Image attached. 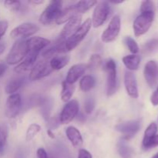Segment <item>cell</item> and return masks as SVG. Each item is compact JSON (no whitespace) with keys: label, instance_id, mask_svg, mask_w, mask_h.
<instances>
[{"label":"cell","instance_id":"obj_1","mask_svg":"<svg viewBox=\"0 0 158 158\" xmlns=\"http://www.w3.org/2000/svg\"><path fill=\"white\" fill-rule=\"evenodd\" d=\"M29 52V46L27 40H17L12 45L6 56V63L15 65L21 63Z\"/></svg>","mask_w":158,"mask_h":158},{"label":"cell","instance_id":"obj_2","mask_svg":"<svg viewBox=\"0 0 158 158\" xmlns=\"http://www.w3.org/2000/svg\"><path fill=\"white\" fill-rule=\"evenodd\" d=\"M91 26H92L91 19L88 18L87 19L85 20L84 23H82L80 28L65 41V49L66 52L72 51L84 40L89 32Z\"/></svg>","mask_w":158,"mask_h":158},{"label":"cell","instance_id":"obj_3","mask_svg":"<svg viewBox=\"0 0 158 158\" xmlns=\"http://www.w3.org/2000/svg\"><path fill=\"white\" fill-rule=\"evenodd\" d=\"M63 2L51 1L40 16V23L44 26L52 24L56 21L62 11Z\"/></svg>","mask_w":158,"mask_h":158},{"label":"cell","instance_id":"obj_4","mask_svg":"<svg viewBox=\"0 0 158 158\" xmlns=\"http://www.w3.org/2000/svg\"><path fill=\"white\" fill-rule=\"evenodd\" d=\"M111 14V8L108 2L102 1L97 3L94 10L92 19V26L98 28L103 26Z\"/></svg>","mask_w":158,"mask_h":158},{"label":"cell","instance_id":"obj_5","mask_svg":"<svg viewBox=\"0 0 158 158\" xmlns=\"http://www.w3.org/2000/svg\"><path fill=\"white\" fill-rule=\"evenodd\" d=\"M154 19V12H141L135 19L133 29L135 36L139 37L146 33L152 26Z\"/></svg>","mask_w":158,"mask_h":158},{"label":"cell","instance_id":"obj_6","mask_svg":"<svg viewBox=\"0 0 158 158\" xmlns=\"http://www.w3.org/2000/svg\"><path fill=\"white\" fill-rule=\"evenodd\" d=\"M106 73V94L108 97L114 95L117 91V65L113 59H108L104 63Z\"/></svg>","mask_w":158,"mask_h":158},{"label":"cell","instance_id":"obj_7","mask_svg":"<svg viewBox=\"0 0 158 158\" xmlns=\"http://www.w3.org/2000/svg\"><path fill=\"white\" fill-rule=\"evenodd\" d=\"M141 128V120H128L118 123L115 127L116 131L120 132L123 135V140H129L134 137Z\"/></svg>","mask_w":158,"mask_h":158},{"label":"cell","instance_id":"obj_8","mask_svg":"<svg viewBox=\"0 0 158 158\" xmlns=\"http://www.w3.org/2000/svg\"><path fill=\"white\" fill-rule=\"evenodd\" d=\"M121 20L119 15H115L110 22L107 28L101 35V40L103 43H111L117 40L120 32Z\"/></svg>","mask_w":158,"mask_h":158},{"label":"cell","instance_id":"obj_9","mask_svg":"<svg viewBox=\"0 0 158 158\" xmlns=\"http://www.w3.org/2000/svg\"><path fill=\"white\" fill-rule=\"evenodd\" d=\"M40 30V27L36 24L32 23H24L14 28L10 32L12 39L27 40V38L35 35Z\"/></svg>","mask_w":158,"mask_h":158},{"label":"cell","instance_id":"obj_10","mask_svg":"<svg viewBox=\"0 0 158 158\" xmlns=\"http://www.w3.org/2000/svg\"><path fill=\"white\" fill-rule=\"evenodd\" d=\"M52 68L49 65V61L46 59H43L37 62L31 69L29 79L31 81H35L49 76L52 72Z\"/></svg>","mask_w":158,"mask_h":158},{"label":"cell","instance_id":"obj_11","mask_svg":"<svg viewBox=\"0 0 158 158\" xmlns=\"http://www.w3.org/2000/svg\"><path fill=\"white\" fill-rule=\"evenodd\" d=\"M80 105L77 100H71L63 106L60 116V123L61 124H68L79 114Z\"/></svg>","mask_w":158,"mask_h":158},{"label":"cell","instance_id":"obj_12","mask_svg":"<svg viewBox=\"0 0 158 158\" xmlns=\"http://www.w3.org/2000/svg\"><path fill=\"white\" fill-rule=\"evenodd\" d=\"M22 108V98L19 94H11L8 97L5 107V114L9 119L16 117Z\"/></svg>","mask_w":158,"mask_h":158},{"label":"cell","instance_id":"obj_13","mask_svg":"<svg viewBox=\"0 0 158 158\" xmlns=\"http://www.w3.org/2000/svg\"><path fill=\"white\" fill-rule=\"evenodd\" d=\"M82 15L80 14H77L73 17L70 19L68 22H66V25L63 26L62 32L57 40L62 42H65L71 35L74 33L77 29L81 26Z\"/></svg>","mask_w":158,"mask_h":158},{"label":"cell","instance_id":"obj_14","mask_svg":"<svg viewBox=\"0 0 158 158\" xmlns=\"http://www.w3.org/2000/svg\"><path fill=\"white\" fill-rule=\"evenodd\" d=\"M143 75L148 86L151 88L155 87L158 82V63L151 60L145 64Z\"/></svg>","mask_w":158,"mask_h":158},{"label":"cell","instance_id":"obj_15","mask_svg":"<svg viewBox=\"0 0 158 158\" xmlns=\"http://www.w3.org/2000/svg\"><path fill=\"white\" fill-rule=\"evenodd\" d=\"M124 86L127 93L131 98L137 99L139 97L138 87L136 76L131 71H127L124 75Z\"/></svg>","mask_w":158,"mask_h":158},{"label":"cell","instance_id":"obj_16","mask_svg":"<svg viewBox=\"0 0 158 158\" xmlns=\"http://www.w3.org/2000/svg\"><path fill=\"white\" fill-rule=\"evenodd\" d=\"M39 54L40 53L37 52L29 51L28 55L26 56V58L14 68V71H15L16 73L21 74L26 72V71H28L29 69H32V68L33 67L34 65H35V62H36L37 57H38Z\"/></svg>","mask_w":158,"mask_h":158},{"label":"cell","instance_id":"obj_17","mask_svg":"<svg viewBox=\"0 0 158 158\" xmlns=\"http://www.w3.org/2000/svg\"><path fill=\"white\" fill-rule=\"evenodd\" d=\"M87 68V64L85 63H78L73 65L68 71L65 81L69 84L74 85V83L84 74Z\"/></svg>","mask_w":158,"mask_h":158},{"label":"cell","instance_id":"obj_18","mask_svg":"<svg viewBox=\"0 0 158 158\" xmlns=\"http://www.w3.org/2000/svg\"><path fill=\"white\" fill-rule=\"evenodd\" d=\"M66 135L71 144L77 149H80L83 143V137L77 127L73 126L68 127L66 129Z\"/></svg>","mask_w":158,"mask_h":158},{"label":"cell","instance_id":"obj_19","mask_svg":"<svg viewBox=\"0 0 158 158\" xmlns=\"http://www.w3.org/2000/svg\"><path fill=\"white\" fill-rule=\"evenodd\" d=\"M28 43H29V51H34L40 53L43 49H46L50 44L51 42L43 37L34 36L28 39Z\"/></svg>","mask_w":158,"mask_h":158},{"label":"cell","instance_id":"obj_20","mask_svg":"<svg viewBox=\"0 0 158 158\" xmlns=\"http://www.w3.org/2000/svg\"><path fill=\"white\" fill-rule=\"evenodd\" d=\"M25 82H26V77H23V76L13 78L8 82L5 87V91L6 94H9V95L15 94V92L24 85Z\"/></svg>","mask_w":158,"mask_h":158},{"label":"cell","instance_id":"obj_21","mask_svg":"<svg viewBox=\"0 0 158 158\" xmlns=\"http://www.w3.org/2000/svg\"><path fill=\"white\" fill-rule=\"evenodd\" d=\"M69 56L67 55L55 56L49 60V65L52 70H60L64 68L69 62Z\"/></svg>","mask_w":158,"mask_h":158},{"label":"cell","instance_id":"obj_22","mask_svg":"<svg viewBox=\"0 0 158 158\" xmlns=\"http://www.w3.org/2000/svg\"><path fill=\"white\" fill-rule=\"evenodd\" d=\"M124 66H126L128 71H135L139 68L140 63V56L138 55H127L125 56L122 59Z\"/></svg>","mask_w":158,"mask_h":158},{"label":"cell","instance_id":"obj_23","mask_svg":"<svg viewBox=\"0 0 158 158\" xmlns=\"http://www.w3.org/2000/svg\"><path fill=\"white\" fill-rule=\"evenodd\" d=\"M77 14V11H76V8L74 5L68 6L66 9H62L58 19L56 21V23L58 25L63 24V23L69 21L72 17H73Z\"/></svg>","mask_w":158,"mask_h":158},{"label":"cell","instance_id":"obj_24","mask_svg":"<svg viewBox=\"0 0 158 158\" xmlns=\"http://www.w3.org/2000/svg\"><path fill=\"white\" fill-rule=\"evenodd\" d=\"M75 91V86L74 85L69 84L66 81H63L62 83V91H61V100L63 102H69L70 100L71 97H73Z\"/></svg>","mask_w":158,"mask_h":158},{"label":"cell","instance_id":"obj_25","mask_svg":"<svg viewBox=\"0 0 158 158\" xmlns=\"http://www.w3.org/2000/svg\"><path fill=\"white\" fill-rule=\"evenodd\" d=\"M96 85V80L93 76L86 75L80 80V88L83 92H89Z\"/></svg>","mask_w":158,"mask_h":158},{"label":"cell","instance_id":"obj_26","mask_svg":"<svg viewBox=\"0 0 158 158\" xmlns=\"http://www.w3.org/2000/svg\"><path fill=\"white\" fill-rule=\"evenodd\" d=\"M97 3V1H92V0H86V1H79L76 4H74L77 14L85 13L89 11L91 8L96 6Z\"/></svg>","mask_w":158,"mask_h":158},{"label":"cell","instance_id":"obj_27","mask_svg":"<svg viewBox=\"0 0 158 158\" xmlns=\"http://www.w3.org/2000/svg\"><path fill=\"white\" fill-rule=\"evenodd\" d=\"M8 135H9V131H8L7 125L2 123L0 125V155H2L6 150Z\"/></svg>","mask_w":158,"mask_h":158},{"label":"cell","instance_id":"obj_28","mask_svg":"<svg viewBox=\"0 0 158 158\" xmlns=\"http://www.w3.org/2000/svg\"><path fill=\"white\" fill-rule=\"evenodd\" d=\"M158 51V39H152L147 42L142 48V52L144 55H151Z\"/></svg>","mask_w":158,"mask_h":158},{"label":"cell","instance_id":"obj_29","mask_svg":"<svg viewBox=\"0 0 158 158\" xmlns=\"http://www.w3.org/2000/svg\"><path fill=\"white\" fill-rule=\"evenodd\" d=\"M117 151L119 154L123 158H132L133 150L124 143L123 140L120 141L117 144Z\"/></svg>","mask_w":158,"mask_h":158},{"label":"cell","instance_id":"obj_30","mask_svg":"<svg viewBox=\"0 0 158 158\" xmlns=\"http://www.w3.org/2000/svg\"><path fill=\"white\" fill-rule=\"evenodd\" d=\"M41 131V127L37 123H32L30 126L28 127L26 134V140L27 142H30L33 140L34 137L39 134Z\"/></svg>","mask_w":158,"mask_h":158},{"label":"cell","instance_id":"obj_31","mask_svg":"<svg viewBox=\"0 0 158 158\" xmlns=\"http://www.w3.org/2000/svg\"><path fill=\"white\" fill-rule=\"evenodd\" d=\"M157 125L155 122H152L149 126L148 127V128L146 129L144 132V136H143V142H146L148 140H149L150 139H151L152 137H154V136L157 135Z\"/></svg>","mask_w":158,"mask_h":158},{"label":"cell","instance_id":"obj_32","mask_svg":"<svg viewBox=\"0 0 158 158\" xmlns=\"http://www.w3.org/2000/svg\"><path fill=\"white\" fill-rule=\"evenodd\" d=\"M123 43L126 45L127 47L128 48L130 51L132 52L133 54L136 55L137 52H139L140 51V48H139L138 44L137 43V42L131 36H126L123 39Z\"/></svg>","mask_w":158,"mask_h":158},{"label":"cell","instance_id":"obj_33","mask_svg":"<svg viewBox=\"0 0 158 158\" xmlns=\"http://www.w3.org/2000/svg\"><path fill=\"white\" fill-rule=\"evenodd\" d=\"M102 58L99 54H93L89 60L87 67L90 69H96L101 65Z\"/></svg>","mask_w":158,"mask_h":158},{"label":"cell","instance_id":"obj_34","mask_svg":"<svg viewBox=\"0 0 158 158\" xmlns=\"http://www.w3.org/2000/svg\"><path fill=\"white\" fill-rule=\"evenodd\" d=\"M4 6L11 12H18L21 8V2L18 0H6L4 2Z\"/></svg>","mask_w":158,"mask_h":158},{"label":"cell","instance_id":"obj_35","mask_svg":"<svg viewBox=\"0 0 158 158\" xmlns=\"http://www.w3.org/2000/svg\"><path fill=\"white\" fill-rule=\"evenodd\" d=\"M156 147H158V134L154 136L151 139H150L148 141L142 143V148L145 151L156 148Z\"/></svg>","mask_w":158,"mask_h":158},{"label":"cell","instance_id":"obj_36","mask_svg":"<svg viewBox=\"0 0 158 158\" xmlns=\"http://www.w3.org/2000/svg\"><path fill=\"white\" fill-rule=\"evenodd\" d=\"M141 12H155V7L152 1H143L140 5Z\"/></svg>","mask_w":158,"mask_h":158},{"label":"cell","instance_id":"obj_37","mask_svg":"<svg viewBox=\"0 0 158 158\" xmlns=\"http://www.w3.org/2000/svg\"><path fill=\"white\" fill-rule=\"evenodd\" d=\"M95 107V100L92 97H89L84 102V110L87 114H91Z\"/></svg>","mask_w":158,"mask_h":158},{"label":"cell","instance_id":"obj_38","mask_svg":"<svg viewBox=\"0 0 158 158\" xmlns=\"http://www.w3.org/2000/svg\"><path fill=\"white\" fill-rule=\"evenodd\" d=\"M8 27H9V23L6 20L0 21V40H1L2 37L6 34Z\"/></svg>","mask_w":158,"mask_h":158},{"label":"cell","instance_id":"obj_39","mask_svg":"<svg viewBox=\"0 0 158 158\" xmlns=\"http://www.w3.org/2000/svg\"><path fill=\"white\" fill-rule=\"evenodd\" d=\"M36 156L37 158H53L48 154V153L43 148H38L36 151Z\"/></svg>","mask_w":158,"mask_h":158},{"label":"cell","instance_id":"obj_40","mask_svg":"<svg viewBox=\"0 0 158 158\" xmlns=\"http://www.w3.org/2000/svg\"><path fill=\"white\" fill-rule=\"evenodd\" d=\"M77 158H93L92 154L85 149H80Z\"/></svg>","mask_w":158,"mask_h":158},{"label":"cell","instance_id":"obj_41","mask_svg":"<svg viewBox=\"0 0 158 158\" xmlns=\"http://www.w3.org/2000/svg\"><path fill=\"white\" fill-rule=\"evenodd\" d=\"M28 153L25 149H19L15 153L14 158H27Z\"/></svg>","mask_w":158,"mask_h":158},{"label":"cell","instance_id":"obj_42","mask_svg":"<svg viewBox=\"0 0 158 158\" xmlns=\"http://www.w3.org/2000/svg\"><path fill=\"white\" fill-rule=\"evenodd\" d=\"M151 102L154 106H157L158 105V86L155 91L153 93L151 97Z\"/></svg>","mask_w":158,"mask_h":158},{"label":"cell","instance_id":"obj_43","mask_svg":"<svg viewBox=\"0 0 158 158\" xmlns=\"http://www.w3.org/2000/svg\"><path fill=\"white\" fill-rule=\"evenodd\" d=\"M6 69H7V66L4 63H0V77L3 76V74L6 73Z\"/></svg>","mask_w":158,"mask_h":158},{"label":"cell","instance_id":"obj_44","mask_svg":"<svg viewBox=\"0 0 158 158\" xmlns=\"http://www.w3.org/2000/svg\"><path fill=\"white\" fill-rule=\"evenodd\" d=\"M29 4H32V5H41L44 3V1L43 0H32V1H29Z\"/></svg>","mask_w":158,"mask_h":158},{"label":"cell","instance_id":"obj_45","mask_svg":"<svg viewBox=\"0 0 158 158\" xmlns=\"http://www.w3.org/2000/svg\"><path fill=\"white\" fill-rule=\"evenodd\" d=\"M47 135L49 136L51 139H55V134H54V133L52 132V130L50 129L47 130Z\"/></svg>","mask_w":158,"mask_h":158},{"label":"cell","instance_id":"obj_46","mask_svg":"<svg viewBox=\"0 0 158 158\" xmlns=\"http://www.w3.org/2000/svg\"><path fill=\"white\" fill-rule=\"evenodd\" d=\"M5 49H6V46L3 43H0V55H2L4 52Z\"/></svg>","mask_w":158,"mask_h":158},{"label":"cell","instance_id":"obj_47","mask_svg":"<svg viewBox=\"0 0 158 158\" xmlns=\"http://www.w3.org/2000/svg\"><path fill=\"white\" fill-rule=\"evenodd\" d=\"M108 2L112 3V4H120V3H123V1H122V0H120V1H110Z\"/></svg>","mask_w":158,"mask_h":158},{"label":"cell","instance_id":"obj_48","mask_svg":"<svg viewBox=\"0 0 158 158\" xmlns=\"http://www.w3.org/2000/svg\"><path fill=\"white\" fill-rule=\"evenodd\" d=\"M151 158H158V152L156 154H154V155L153 156V157Z\"/></svg>","mask_w":158,"mask_h":158}]
</instances>
